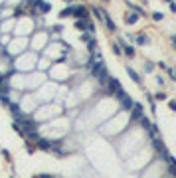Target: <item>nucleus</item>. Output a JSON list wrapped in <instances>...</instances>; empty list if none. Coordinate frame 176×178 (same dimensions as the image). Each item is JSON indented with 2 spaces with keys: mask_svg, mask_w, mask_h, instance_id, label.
Wrapping results in <instances>:
<instances>
[{
  "mask_svg": "<svg viewBox=\"0 0 176 178\" xmlns=\"http://www.w3.org/2000/svg\"><path fill=\"white\" fill-rule=\"evenodd\" d=\"M91 73H93V77H97L99 79V83L101 85H105L107 83V65L103 63V59H101V56H97L95 57V61L91 63Z\"/></svg>",
  "mask_w": 176,
  "mask_h": 178,
  "instance_id": "obj_1",
  "label": "nucleus"
},
{
  "mask_svg": "<svg viewBox=\"0 0 176 178\" xmlns=\"http://www.w3.org/2000/svg\"><path fill=\"white\" fill-rule=\"evenodd\" d=\"M115 95H117V99L121 101V107H123V109H127V111H131V107H133V105H135V101H133L131 97H129L127 93L123 91V89H121V91H117Z\"/></svg>",
  "mask_w": 176,
  "mask_h": 178,
  "instance_id": "obj_2",
  "label": "nucleus"
},
{
  "mask_svg": "<svg viewBox=\"0 0 176 178\" xmlns=\"http://www.w3.org/2000/svg\"><path fill=\"white\" fill-rule=\"evenodd\" d=\"M152 145H154V148H156V152H158V154H162L164 158L168 156V152H166V145L160 141V139H156V137H154V139H152Z\"/></svg>",
  "mask_w": 176,
  "mask_h": 178,
  "instance_id": "obj_3",
  "label": "nucleus"
},
{
  "mask_svg": "<svg viewBox=\"0 0 176 178\" xmlns=\"http://www.w3.org/2000/svg\"><path fill=\"white\" fill-rule=\"evenodd\" d=\"M142 117V105L141 103H135L131 107V121H139Z\"/></svg>",
  "mask_w": 176,
  "mask_h": 178,
  "instance_id": "obj_4",
  "label": "nucleus"
},
{
  "mask_svg": "<svg viewBox=\"0 0 176 178\" xmlns=\"http://www.w3.org/2000/svg\"><path fill=\"white\" fill-rule=\"evenodd\" d=\"M107 83H109V93H117V91H121V83H119V79H115V77H107Z\"/></svg>",
  "mask_w": 176,
  "mask_h": 178,
  "instance_id": "obj_5",
  "label": "nucleus"
},
{
  "mask_svg": "<svg viewBox=\"0 0 176 178\" xmlns=\"http://www.w3.org/2000/svg\"><path fill=\"white\" fill-rule=\"evenodd\" d=\"M36 145H38V148H42V150H52V141H46V139H38Z\"/></svg>",
  "mask_w": 176,
  "mask_h": 178,
  "instance_id": "obj_6",
  "label": "nucleus"
},
{
  "mask_svg": "<svg viewBox=\"0 0 176 178\" xmlns=\"http://www.w3.org/2000/svg\"><path fill=\"white\" fill-rule=\"evenodd\" d=\"M103 22H105V26H107L109 32H115V30H117V26L113 24V20H111V16L105 14V12H103Z\"/></svg>",
  "mask_w": 176,
  "mask_h": 178,
  "instance_id": "obj_7",
  "label": "nucleus"
},
{
  "mask_svg": "<svg viewBox=\"0 0 176 178\" xmlns=\"http://www.w3.org/2000/svg\"><path fill=\"white\" fill-rule=\"evenodd\" d=\"M71 8H73V12H71L73 16H77V18H85V8H83L81 4H75V6H71Z\"/></svg>",
  "mask_w": 176,
  "mask_h": 178,
  "instance_id": "obj_8",
  "label": "nucleus"
},
{
  "mask_svg": "<svg viewBox=\"0 0 176 178\" xmlns=\"http://www.w3.org/2000/svg\"><path fill=\"white\" fill-rule=\"evenodd\" d=\"M127 73H129V77H131L133 81H135V83H139V85H141V75L137 73V71L133 69V67H127Z\"/></svg>",
  "mask_w": 176,
  "mask_h": 178,
  "instance_id": "obj_9",
  "label": "nucleus"
},
{
  "mask_svg": "<svg viewBox=\"0 0 176 178\" xmlns=\"http://www.w3.org/2000/svg\"><path fill=\"white\" fill-rule=\"evenodd\" d=\"M166 160H168V170H170V174L172 176H176V160L172 158V156H166Z\"/></svg>",
  "mask_w": 176,
  "mask_h": 178,
  "instance_id": "obj_10",
  "label": "nucleus"
},
{
  "mask_svg": "<svg viewBox=\"0 0 176 178\" xmlns=\"http://www.w3.org/2000/svg\"><path fill=\"white\" fill-rule=\"evenodd\" d=\"M137 20H139V14H135V12H133V14H127V18H125V22H127V24H135Z\"/></svg>",
  "mask_w": 176,
  "mask_h": 178,
  "instance_id": "obj_11",
  "label": "nucleus"
},
{
  "mask_svg": "<svg viewBox=\"0 0 176 178\" xmlns=\"http://www.w3.org/2000/svg\"><path fill=\"white\" fill-rule=\"evenodd\" d=\"M146 131H148V135H150V137H156V135H158V127L156 125H152V123H150V127H148V129H146Z\"/></svg>",
  "mask_w": 176,
  "mask_h": 178,
  "instance_id": "obj_12",
  "label": "nucleus"
},
{
  "mask_svg": "<svg viewBox=\"0 0 176 178\" xmlns=\"http://www.w3.org/2000/svg\"><path fill=\"white\" fill-rule=\"evenodd\" d=\"M137 44H148V36H145V34H139V36H137Z\"/></svg>",
  "mask_w": 176,
  "mask_h": 178,
  "instance_id": "obj_13",
  "label": "nucleus"
},
{
  "mask_svg": "<svg viewBox=\"0 0 176 178\" xmlns=\"http://www.w3.org/2000/svg\"><path fill=\"white\" fill-rule=\"evenodd\" d=\"M129 8H131V10L135 12V14H139V16H142V14H145V10H142V8H139L137 4H129Z\"/></svg>",
  "mask_w": 176,
  "mask_h": 178,
  "instance_id": "obj_14",
  "label": "nucleus"
},
{
  "mask_svg": "<svg viewBox=\"0 0 176 178\" xmlns=\"http://www.w3.org/2000/svg\"><path fill=\"white\" fill-rule=\"evenodd\" d=\"M123 52H125V56H129V57H133V56H135V48H133V46H125V50H123Z\"/></svg>",
  "mask_w": 176,
  "mask_h": 178,
  "instance_id": "obj_15",
  "label": "nucleus"
},
{
  "mask_svg": "<svg viewBox=\"0 0 176 178\" xmlns=\"http://www.w3.org/2000/svg\"><path fill=\"white\" fill-rule=\"evenodd\" d=\"M85 30H87L89 34H93V32H95V24L91 22V20H85Z\"/></svg>",
  "mask_w": 176,
  "mask_h": 178,
  "instance_id": "obj_16",
  "label": "nucleus"
},
{
  "mask_svg": "<svg viewBox=\"0 0 176 178\" xmlns=\"http://www.w3.org/2000/svg\"><path fill=\"white\" fill-rule=\"evenodd\" d=\"M91 14H93L95 18H99V22H101V20H103V12L99 10V8H91Z\"/></svg>",
  "mask_w": 176,
  "mask_h": 178,
  "instance_id": "obj_17",
  "label": "nucleus"
},
{
  "mask_svg": "<svg viewBox=\"0 0 176 178\" xmlns=\"http://www.w3.org/2000/svg\"><path fill=\"white\" fill-rule=\"evenodd\" d=\"M113 54H115V56H123V50H121L119 44H113Z\"/></svg>",
  "mask_w": 176,
  "mask_h": 178,
  "instance_id": "obj_18",
  "label": "nucleus"
},
{
  "mask_svg": "<svg viewBox=\"0 0 176 178\" xmlns=\"http://www.w3.org/2000/svg\"><path fill=\"white\" fill-rule=\"evenodd\" d=\"M71 12H73V8H64V10L60 12V16H61V18H65V16H71Z\"/></svg>",
  "mask_w": 176,
  "mask_h": 178,
  "instance_id": "obj_19",
  "label": "nucleus"
},
{
  "mask_svg": "<svg viewBox=\"0 0 176 178\" xmlns=\"http://www.w3.org/2000/svg\"><path fill=\"white\" fill-rule=\"evenodd\" d=\"M139 121H141V125H142V127H145V129H148V127H150V121H148V119H146L145 115H142V117L139 119Z\"/></svg>",
  "mask_w": 176,
  "mask_h": 178,
  "instance_id": "obj_20",
  "label": "nucleus"
},
{
  "mask_svg": "<svg viewBox=\"0 0 176 178\" xmlns=\"http://www.w3.org/2000/svg\"><path fill=\"white\" fill-rule=\"evenodd\" d=\"M95 46H97V44H95V40H93V38H91V40L87 42V48H89L91 52H93V50H95Z\"/></svg>",
  "mask_w": 176,
  "mask_h": 178,
  "instance_id": "obj_21",
  "label": "nucleus"
},
{
  "mask_svg": "<svg viewBox=\"0 0 176 178\" xmlns=\"http://www.w3.org/2000/svg\"><path fill=\"white\" fill-rule=\"evenodd\" d=\"M145 69H146V71H152V69H154V63H152V61H146V63H145Z\"/></svg>",
  "mask_w": 176,
  "mask_h": 178,
  "instance_id": "obj_22",
  "label": "nucleus"
},
{
  "mask_svg": "<svg viewBox=\"0 0 176 178\" xmlns=\"http://www.w3.org/2000/svg\"><path fill=\"white\" fill-rule=\"evenodd\" d=\"M154 99H158V101H164V99H166V93H164V91H162V93H158V95L154 97Z\"/></svg>",
  "mask_w": 176,
  "mask_h": 178,
  "instance_id": "obj_23",
  "label": "nucleus"
},
{
  "mask_svg": "<svg viewBox=\"0 0 176 178\" xmlns=\"http://www.w3.org/2000/svg\"><path fill=\"white\" fill-rule=\"evenodd\" d=\"M152 18H154V20H162V14H160V12H154Z\"/></svg>",
  "mask_w": 176,
  "mask_h": 178,
  "instance_id": "obj_24",
  "label": "nucleus"
},
{
  "mask_svg": "<svg viewBox=\"0 0 176 178\" xmlns=\"http://www.w3.org/2000/svg\"><path fill=\"white\" fill-rule=\"evenodd\" d=\"M34 178H56V176H52V174H38Z\"/></svg>",
  "mask_w": 176,
  "mask_h": 178,
  "instance_id": "obj_25",
  "label": "nucleus"
},
{
  "mask_svg": "<svg viewBox=\"0 0 176 178\" xmlns=\"http://www.w3.org/2000/svg\"><path fill=\"white\" fill-rule=\"evenodd\" d=\"M168 107L172 109V111H176V101H170V103H168Z\"/></svg>",
  "mask_w": 176,
  "mask_h": 178,
  "instance_id": "obj_26",
  "label": "nucleus"
},
{
  "mask_svg": "<svg viewBox=\"0 0 176 178\" xmlns=\"http://www.w3.org/2000/svg\"><path fill=\"white\" fill-rule=\"evenodd\" d=\"M170 10H172V12H176V2H170Z\"/></svg>",
  "mask_w": 176,
  "mask_h": 178,
  "instance_id": "obj_27",
  "label": "nucleus"
},
{
  "mask_svg": "<svg viewBox=\"0 0 176 178\" xmlns=\"http://www.w3.org/2000/svg\"><path fill=\"white\" fill-rule=\"evenodd\" d=\"M172 44H174V48H176V36H172Z\"/></svg>",
  "mask_w": 176,
  "mask_h": 178,
  "instance_id": "obj_28",
  "label": "nucleus"
},
{
  "mask_svg": "<svg viewBox=\"0 0 176 178\" xmlns=\"http://www.w3.org/2000/svg\"><path fill=\"white\" fill-rule=\"evenodd\" d=\"M168 2H172V0H168Z\"/></svg>",
  "mask_w": 176,
  "mask_h": 178,
  "instance_id": "obj_29",
  "label": "nucleus"
}]
</instances>
